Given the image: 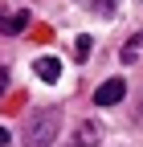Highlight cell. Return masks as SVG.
<instances>
[{
  "label": "cell",
  "instance_id": "cell-1",
  "mask_svg": "<svg viewBox=\"0 0 143 147\" xmlns=\"http://www.w3.org/2000/svg\"><path fill=\"white\" fill-rule=\"evenodd\" d=\"M57 127H61V110L57 106H41L25 119V147H49L57 139Z\"/></svg>",
  "mask_w": 143,
  "mask_h": 147
},
{
  "label": "cell",
  "instance_id": "cell-3",
  "mask_svg": "<svg viewBox=\"0 0 143 147\" xmlns=\"http://www.w3.org/2000/svg\"><path fill=\"white\" fill-rule=\"evenodd\" d=\"M25 29H29V12L25 8H16V12H4V8H0V33L16 37V33H25Z\"/></svg>",
  "mask_w": 143,
  "mask_h": 147
},
{
  "label": "cell",
  "instance_id": "cell-7",
  "mask_svg": "<svg viewBox=\"0 0 143 147\" xmlns=\"http://www.w3.org/2000/svg\"><path fill=\"white\" fill-rule=\"evenodd\" d=\"M74 57H78V61L90 57V37H78V41H74Z\"/></svg>",
  "mask_w": 143,
  "mask_h": 147
},
{
  "label": "cell",
  "instance_id": "cell-5",
  "mask_svg": "<svg viewBox=\"0 0 143 147\" xmlns=\"http://www.w3.org/2000/svg\"><path fill=\"white\" fill-rule=\"evenodd\" d=\"M33 74H37L41 82H57V78H61V61L45 53V57H37V61H33Z\"/></svg>",
  "mask_w": 143,
  "mask_h": 147
},
{
  "label": "cell",
  "instance_id": "cell-2",
  "mask_svg": "<svg viewBox=\"0 0 143 147\" xmlns=\"http://www.w3.org/2000/svg\"><path fill=\"white\" fill-rule=\"evenodd\" d=\"M123 94H127V82H123V78H106L94 90V102L98 106H115V102H123Z\"/></svg>",
  "mask_w": 143,
  "mask_h": 147
},
{
  "label": "cell",
  "instance_id": "cell-8",
  "mask_svg": "<svg viewBox=\"0 0 143 147\" xmlns=\"http://www.w3.org/2000/svg\"><path fill=\"white\" fill-rule=\"evenodd\" d=\"M4 143H8V131H4V127H0V147H4Z\"/></svg>",
  "mask_w": 143,
  "mask_h": 147
},
{
  "label": "cell",
  "instance_id": "cell-6",
  "mask_svg": "<svg viewBox=\"0 0 143 147\" xmlns=\"http://www.w3.org/2000/svg\"><path fill=\"white\" fill-rule=\"evenodd\" d=\"M123 61L127 65H135V61H143V33H135L127 45H123Z\"/></svg>",
  "mask_w": 143,
  "mask_h": 147
},
{
  "label": "cell",
  "instance_id": "cell-4",
  "mask_svg": "<svg viewBox=\"0 0 143 147\" xmlns=\"http://www.w3.org/2000/svg\"><path fill=\"white\" fill-rule=\"evenodd\" d=\"M94 143H102V123L98 119H86L78 127V135H74V147H94Z\"/></svg>",
  "mask_w": 143,
  "mask_h": 147
}]
</instances>
